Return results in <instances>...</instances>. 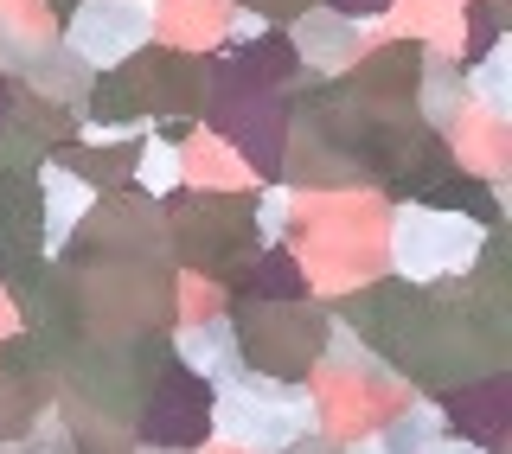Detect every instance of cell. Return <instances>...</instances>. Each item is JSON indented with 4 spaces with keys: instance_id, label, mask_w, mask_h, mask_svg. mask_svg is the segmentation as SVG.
<instances>
[{
    "instance_id": "obj_1",
    "label": "cell",
    "mask_w": 512,
    "mask_h": 454,
    "mask_svg": "<svg viewBox=\"0 0 512 454\" xmlns=\"http://www.w3.org/2000/svg\"><path fill=\"white\" fill-rule=\"evenodd\" d=\"M205 423H212L224 442L250 448V454H282L288 442L314 435V397L301 384L282 378H250L237 371L231 384H218L212 403H205Z\"/></svg>"
},
{
    "instance_id": "obj_2",
    "label": "cell",
    "mask_w": 512,
    "mask_h": 454,
    "mask_svg": "<svg viewBox=\"0 0 512 454\" xmlns=\"http://www.w3.org/2000/svg\"><path fill=\"white\" fill-rule=\"evenodd\" d=\"M480 250V224L474 218H455L442 205H416V212H397V231H391V256L410 282H442V275L468 269Z\"/></svg>"
},
{
    "instance_id": "obj_3",
    "label": "cell",
    "mask_w": 512,
    "mask_h": 454,
    "mask_svg": "<svg viewBox=\"0 0 512 454\" xmlns=\"http://www.w3.org/2000/svg\"><path fill=\"white\" fill-rule=\"evenodd\" d=\"M148 0H84L71 20V52L90 64V71H103V64H122L135 45H148Z\"/></svg>"
},
{
    "instance_id": "obj_4",
    "label": "cell",
    "mask_w": 512,
    "mask_h": 454,
    "mask_svg": "<svg viewBox=\"0 0 512 454\" xmlns=\"http://www.w3.org/2000/svg\"><path fill=\"white\" fill-rule=\"evenodd\" d=\"M212 384H192V378H180V384H167L160 391L154 384V403H148V442L154 448H192L205 435V397Z\"/></svg>"
},
{
    "instance_id": "obj_5",
    "label": "cell",
    "mask_w": 512,
    "mask_h": 454,
    "mask_svg": "<svg viewBox=\"0 0 512 454\" xmlns=\"http://www.w3.org/2000/svg\"><path fill=\"white\" fill-rule=\"evenodd\" d=\"M180 359L199 371L205 384H231L237 371H244V339H237V327L231 320H205V327H192V333H180Z\"/></svg>"
},
{
    "instance_id": "obj_6",
    "label": "cell",
    "mask_w": 512,
    "mask_h": 454,
    "mask_svg": "<svg viewBox=\"0 0 512 454\" xmlns=\"http://www.w3.org/2000/svg\"><path fill=\"white\" fill-rule=\"evenodd\" d=\"M90 212V186L77 180V173H64V167H52L39 180V231H45V243H64L71 237V224Z\"/></svg>"
},
{
    "instance_id": "obj_7",
    "label": "cell",
    "mask_w": 512,
    "mask_h": 454,
    "mask_svg": "<svg viewBox=\"0 0 512 454\" xmlns=\"http://www.w3.org/2000/svg\"><path fill=\"white\" fill-rule=\"evenodd\" d=\"M295 45L314 71H340L352 58V45H359V26H352L346 13H308V20L295 26Z\"/></svg>"
},
{
    "instance_id": "obj_8",
    "label": "cell",
    "mask_w": 512,
    "mask_h": 454,
    "mask_svg": "<svg viewBox=\"0 0 512 454\" xmlns=\"http://www.w3.org/2000/svg\"><path fill=\"white\" fill-rule=\"evenodd\" d=\"M455 416H461V423H474V448H493L506 435V384L487 378V384H474V391H461Z\"/></svg>"
},
{
    "instance_id": "obj_9",
    "label": "cell",
    "mask_w": 512,
    "mask_h": 454,
    "mask_svg": "<svg viewBox=\"0 0 512 454\" xmlns=\"http://www.w3.org/2000/svg\"><path fill=\"white\" fill-rule=\"evenodd\" d=\"M461 96H468V77H461L448 58H429V77H423V116L442 128L448 116H455V103H461Z\"/></svg>"
},
{
    "instance_id": "obj_10",
    "label": "cell",
    "mask_w": 512,
    "mask_h": 454,
    "mask_svg": "<svg viewBox=\"0 0 512 454\" xmlns=\"http://www.w3.org/2000/svg\"><path fill=\"white\" fill-rule=\"evenodd\" d=\"M506 71H512V58H506V45H500V52H493V58L468 77V90L487 103V116H512V84H506Z\"/></svg>"
},
{
    "instance_id": "obj_11",
    "label": "cell",
    "mask_w": 512,
    "mask_h": 454,
    "mask_svg": "<svg viewBox=\"0 0 512 454\" xmlns=\"http://www.w3.org/2000/svg\"><path fill=\"white\" fill-rule=\"evenodd\" d=\"M135 180L148 186V192H167L173 180H180V154H173L167 141H148V148H141V167H135Z\"/></svg>"
},
{
    "instance_id": "obj_12",
    "label": "cell",
    "mask_w": 512,
    "mask_h": 454,
    "mask_svg": "<svg viewBox=\"0 0 512 454\" xmlns=\"http://www.w3.org/2000/svg\"><path fill=\"white\" fill-rule=\"evenodd\" d=\"M0 454H77V448L58 423H45L39 435H26V442H0Z\"/></svg>"
},
{
    "instance_id": "obj_13",
    "label": "cell",
    "mask_w": 512,
    "mask_h": 454,
    "mask_svg": "<svg viewBox=\"0 0 512 454\" xmlns=\"http://www.w3.org/2000/svg\"><path fill=\"white\" fill-rule=\"evenodd\" d=\"M250 282H256V295H295V269H288L282 256H269V263L256 269Z\"/></svg>"
},
{
    "instance_id": "obj_14",
    "label": "cell",
    "mask_w": 512,
    "mask_h": 454,
    "mask_svg": "<svg viewBox=\"0 0 512 454\" xmlns=\"http://www.w3.org/2000/svg\"><path fill=\"white\" fill-rule=\"evenodd\" d=\"M416 454H493V448H474V442H455V435H436V442H423Z\"/></svg>"
},
{
    "instance_id": "obj_15",
    "label": "cell",
    "mask_w": 512,
    "mask_h": 454,
    "mask_svg": "<svg viewBox=\"0 0 512 454\" xmlns=\"http://www.w3.org/2000/svg\"><path fill=\"white\" fill-rule=\"evenodd\" d=\"M282 212H288V199H282V192H269V199H263V224H269V237L282 231Z\"/></svg>"
},
{
    "instance_id": "obj_16",
    "label": "cell",
    "mask_w": 512,
    "mask_h": 454,
    "mask_svg": "<svg viewBox=\"0 0 512 454\" xmlns=\"http://www.w3.org/2000/svg\"><path fill=\"white\" fill-rule=\"evenodd\" d=\"M340 7H365V13H378V7H391V0H340Z\"/></svg>"
},
{
    "instance_id": "obj_17",
    "label": "cell",
    "mask_w": 512,
    "mask_h": 454,
    "mask_svg": "<svg viewBox=\"0 0 512 454\" xmlns=\"http://www.w3.org/2000/svg\"><path fill=\"white\" fill-rule=\"evenodd\" d=\"M346 454H391L384 442H359V448H346Z\"/></svg>"
},
{
    "instance_id": "obj_18",
    "label": "cell",
    "mask_w": 512,
    "mask_h": 454,
    "mask_svg": "<svg viewBox=\"0 0 512 454\" xmlns=\"http://www.w3.org/2000/svg\"><path fill=\"white\" fill-rule=\"evenodd\" d=\"M148 454H186V448H148Z\"/></svg>"
}]
</instances>
